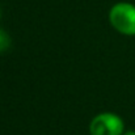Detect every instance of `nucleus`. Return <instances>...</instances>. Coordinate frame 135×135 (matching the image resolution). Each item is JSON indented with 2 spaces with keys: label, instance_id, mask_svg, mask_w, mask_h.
<instances>
[{
  "label": "nucleus",
  "instance_id": "obj_1",
  "mask_svg": "<svg viewBox=\"0 0 135 135\" xmlns=\"http://www.w3.org/2000/svg\"><path fill=\"white\" fill-rule=\"evenodd\" d=\"M112 26L125 36H135V5L130 3H117L109 12Z\"/></svg>",
  "mask_w": 135,
  "mask_h": 135
},
{
  "label": "nucleus",
  "instance_id": "obj_2",
  "mask_svg": "<svg viewBox=\"0 0 135 135\" xmlns=\"http://www.w3.org/2000/svg\"><path fill=\"white\" fill-rule=\"evenodd\" d=\"M123 121L114 113H101L96 115L89 125L90 135H122Z\"/></svg>",
  "mask_w": 135,
  "mask_h": 135
},
{
  "label": "nucleus",
  "instance_id": "obj_3",
  "mask_svg": "<svg viewBox=\"0 0 135 135\" xmlns=\"http://www.w3.org/2000/svg\"><path fill=\"white\" fill-rule=\"evenodd\" d=\"M11 45V38H9V36L3 30V29H0V52H3V51H5L8 47Z\"/></svg>",
  "mask_w": 135,
  "mask_h": 135
},
{
  "label": "nucleus",
  "instance_id": "obj_4",
  "mask_svg": "<svg viewBox=\"0 0 135 135\" xmlns=\"http://www.w3.org/2000/svg\"><path fill=\"white\" fill-rule=\"evenodd\" d=\"M122 135H135V131H134V130H129V131L123 133Z\"/></svg>",
  "mask_w": 135,
  "mask_h": 135
},
{
  "label": "nucleus",
  "instance_id": "obj_5",
  "mask_svg": "<svg viewBox=\"0 0 135 135\" xmlns=\"http://www.w3.org/2000/svg\"><path fill=\"white\" fill-rule=\"evenodd\" d=\"M0 17H1V12H0Z\"/></svg>",
  "mask_w": 135,
  "mask_h": 135
}]
</instances>
